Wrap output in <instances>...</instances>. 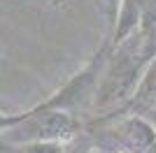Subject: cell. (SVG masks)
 <instances>
[{"mask_svg": "<svg viewBox=\"0 0 156 153\" xmlns=\"http://www.w3.org/2000/svg\"><path fill=\"white\" fill-rule=\"evenodd\" d=\"M79 121L70 111H40L14 121L5 132L12 144H30V141H70L79 132Z\"/></svg>", "mask_w": 156, "mask_h": 153, "instance_id": "3957f363", "label": "cell"}, {"mask_svg": "<svg viewBox=\"0 0 156 153\" xmlns=\"http://www.w3.org/2000/svg\"><path fill=\"white\" fill-rule=\"evenodd\" d=\"M144 114H147V116H144V118H147V121H149L151 125L156 127V104H151L149 109H144Z\"/></svg>", "mask_w": 156, "mask_h": 153, "instance_id": "ba28073f", "label": "cell"}, {"mask_svg": "<svg viewBox=\"0 0 156 153\" xmlns=\"http://www.w3.org/2000/svg\"><path fill=\"white\" fill-rule=\"evenodd\" d=\"M65 153H86L84 148H72V151H65Z\"/></svg>", "mask_w": 156, "mask_h": 153, "instance_id": "30bf717a", "label": "cell"}, {"mask_svg": "<svg viewBox=\"0 0 156 153\" xmlns=\"http://www.w3.org/2000/svg\"><path fill=\"white\" fill-rule=\"evenodd\" d=\"M154 56L156 46L151 44L149 32H140L137 37L133 32L124 42H119L114 51L107 53V60L98 76L96 93H93L96 109H107L124 100H130L144 67Z\"/></svg>", "mask_w": 156, "mask_h": 153, "instance_id": "6da1fadb", "label": "cell"}, {"mask_svg": "<svg viewBox=\"0 0 156 153\" xmlns=\"http://www.w3.org/2000/svg\"><path fill=\"white\" fill-rule=\"evenodd\" d=\"M114 19H117V25H114V32H112V39H110L112 46H117L119 42L130 37L142 25V5H140V0H119Z\"/></svg>", "mask_w": 156, "mask_h": 153, "instance_id": "277c9868", "label": "cell"}, {"mask_svg": "<svg viewBox=\"0 0 156 153\" xmlns=\"http://www.w3.org/2000/svg\"><path fill=\"white\" fill-rule=\"evenodd\" d=\"M14 153H65V144H61V141H30V144H14Z\"/></svg>", "mask_w": 156, "mask_h": 153, "instance_id": "52a82bcc", "label": "cell"}, {"mask_svg": "<svg viewBox=\"0 0 156 153\" xmlns=\"http://www.w3.org/2000/svg\"><path fill=\"white\" fill-rule=\"evenodd\" d=\"M130 104L137 109H149L151 104H156V56L151 58L147 67H144L140 83H137L135 93L130 95Z\"/></svg>", "mask_w": 156, "mask_h": 153, "instance_id": "8992f818", "label": "cell"}, {"mask_svg": "<svg viewBox=\"0 0 156 153\" xmlns=\"http://www.w3.org/2000/svg\"><path fill=\"white\" fill-rule=\"evenodd\" d=\"M147 153H156V139H154V144H151V146L147 148Z\"/></svg>", "mask_w": 156, "mask_h": 153, "instance_id": "9c48e42d", "label": "cell"}, {"mask_svg": "<svg viewBox=\"0 0 156 153\" xmlns=\"http://www.w3.org/2000/svg\"><path fill=\"white\" fill-rule=\"evenodd\" d=\"M107 53H110V46L100 49L77 74H72L70 79H68L54 95L47 97L44 102H37L35 107L26 109V111H19V114H0V132L7 130L14 121H19L23 116L40 114V111H70V109H75V107H82V104H84L89 97H93V93H96V83H98V76H100V70H103L105 60H107Z\"/></svg>", "mask_w": 156, "mask_h": 153, "instance_id": "7a4b0ae2", "label": "cell"}, {"mask_svg": "<svg viewBox=\"0 0 156 153\" xmlns=\"http://www.w3.org/2000/svg\"><path fill=\"white\" fill-rule=\"evenodd\" d=\"M119 134L128 141L130 146L147 151L156 139V127L151 125L144 116H130V118H126V121L119 125Z\"/></svg>", "mask_w": 156, "mask_h": 153, "instance_id": "5b68a950", "label": "cell"}]
</instances>
